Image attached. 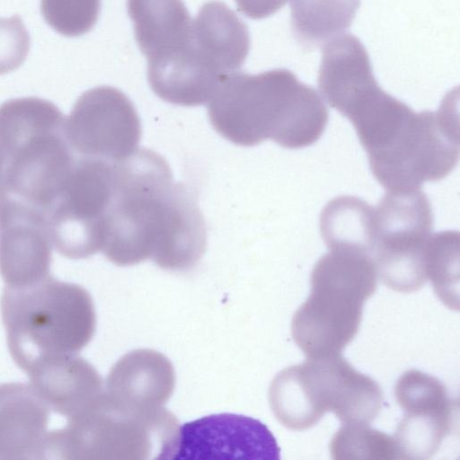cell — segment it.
<instances>
[{"label": "cell", "instance_id": "12", "mask_svg": "<svg viewBox=\"0 0 460 460\" xmlns=\"http://www.w3.org/2000/svg\"><path fill=\"white\" fill-rule=\"evenodd\" d=\"M279 460L280 448L261 421L252 417L212 414L180 426L173 459Z\"/></svg>", "mask_w": 460, "mask_h": 460}, {"label": "cell", "instance_id": "25", "mask_svg": "<svg viewBox=\"0 0 460 460\" xmlns=\"http://www.w3.org/2000/svg\"><path fill=\"white\" fill-rule=\"evenodd\" d=\"M101 0H40L46 23L66 37H78L95 25Z\"/></svg>", "mask_w": 460, "mask_h": 460}, {"label": "cell", "instance_id": "13", "mask_svg": "<svg viewBox=\"0 0 460 460\" xmlns=\"http://www.w3.org/2000/svg\"><path fill=\"white\" fill-rule=\"evenodd\" d=\"M320 93L351 122L387 94L378 84L361 41L343 33L324 44L318 75Z\"/></svg>", "mask_w": 460, "mask_h": 460}, {"label": "cell", "instance_id": "1", "mask_svg": "<svg viewBox=\"0 0 460 460\" xmlns=\"http://www.w3.org/2000/svg\"><path fill=\"white\" fill-rule=\"evenodd\" d=\"M114 184L102 252L118 266L151 259L168 270L192 268L207 232L195 199L175 183L166 160L146 148L113 163Z\"/></svg>", "mask_w": 460, "mask_h": 460}, {"label": "cell", "instance_id": "17", "mask_svg": "<svg viewBox=\"0 0 460 460\" xmlns=\"http://www.w3.org/2000/svg\"><path fill=\"white\" fill-rule=\"evenodd\" d=\"M27 374L49 410L67 419L87 409L103 392L98 371L75 354L47 359Z\"/></svg>", "mask_w": 460, "mask_h": 460}, {"label": "cell", "instance_id": "28", "mask_svg": "<svg viewBox=\"0 0 460 460\" xmlns=\"http://www.w3.org/2000/svg\"><path fill=\"white\" fill-rule=\"evenodd\" d=\"M2 161H1V158H0V178H1V173H2Z\"/></svg>", "mask_w": 460, "mask_h": 460}, {"label": "cell", "instance_id": "18", "mask_svg": "<svg viewBox=\"0 0 460 460\" xmlns=\"http://www.w3.org/2000/svg\"><path fill=\"white\" fill-rule=\"evenodd\" d=\"M174 386L175 371L169 358L151 349H137L112 366L105 393L131 405L156 407L170 399Z\"/></svg>", "mask_w": 460, "mask_h": 460}, {"label": "cell", "instance_id": "21", "mask_svg": "<svg viewBox=\"0 0 460 460\" xmlns=\"http://www.w3.org/2000/svg\"><path fill=\"white\" fill-rule=\"evenodd\" d=\"M457 410L406 411L394 435L401 459L423 460L436 454L453 429Z\"/></svg>", "mask_w": 460, "mask_h": 460}, {"label": "cell", "instance_id": "19", "mask_svg": "<svg viewBox=\"0 0 460 460\" xmlns=\"http://www.w3.org/2000/svg\"><path fill=\"white\" fill-rule=\"evenodd\" d=\"M320 230L329 250L348 249L372 255L375 208L357 197H337L323 209Z\"/></svg>", "mask_w": 460, "mask_h": 460}, {"label": "cell", "instance_id": "3", "mask_svg": "<svg viewBox=\"0 0 460 460\" xmlns=\"http://www.w3.org/2000/svg\"><path fill=\"white\" fill-rule=\"evenodd\" d=\"M65 123L62 111L45 99L15 98L0 105V191L48 215L77 157Z\"/></svg>", "mask_w": 460, "mask_h": 460}, {"label": "cell", "instance_id": "20", "mask_svg": "<svg viewBox=\"0 0 460 460\" xmlns=\"http://www.w3.org/2000/svg\"><path fill=\"white\" fill-rule=\"evenodd\" d=\"M360 0H290L296 39L309 46L325 44L349 28Z\"/></svg>", "mask_w": 460, "mask_h": 460}, {"label": "cell", "instance_id": "4", "mask_svg": "<svg viewBox=\"0 0 460 460\" xmlns=\"http://www.w3.org/2000/svg\"><path fill=\"white\" fill-rule=\"evenodd\" d=\"M179 438L180 423L170 411L131 405L104 391L65 427L49 431L41 459H173Z\"/></svg>", "mask_w": 460, "mask_h": 460}, {"label": "cell", "instance_id": "11", "mask_svg": "<svg viewBox=\"0 0 460 460\" xmlns=\"http://www.w3.org/2000/svg\"><path fill=\"white\" fill-rule=\"evenodd\" d=\"M51 240L47 215L0 191V274L8 288H24L49 275Z\"/></svg>", "mask_w": 460, "mask_h": 460}, {"label": "cell", "instance_id": "7", "mask_svg": "<svg viewBox=\"0 0 460 460\" xmlns=\"http://www.w3.org/2000/svg\"><path fill=\"white\" fill-rule=\"evenodd\" d=\"M452 96L436 111L414 112L383 149L368 156L374 177L386 190L420 189L456 166L458 119Z\"/></svg>", "mask_w": 460, "mask_h": 460}, {"label": "cell", "instance_id": "23", "mask_svg": "<svg viewBox=\"0 0 460 460\" xmlns=\"http://www.w3.org/2000/svg\"><path fill=\"white\" fill-rule=\"evenodd\" d=\"M330 452L332 459H401L394 437L362 423L342 424Z\"/></svg>", "mask_w": 460, "mask_h": 460}, {"label": "cell", "instance_id": "15", "mask_svg": "<svg viewBox=\"0 0 460 460\" xmlns=\"http://www.w3.org/2000/svg\"><path fill=\"white\" fill-rule=\"evenodd\" d=\"M49 408L31 385L0 384V460L41 459Z\"/></svg>", "mask_w": 460, "mask_h": 460}, {"label": "cell", "instance_id": "14", "mask_svg": "<svg viewBox=\"0 0 460 460\" xmlns=\"http://www.w3.org/2000/svg\"><path fill=\"white\" fill-rule=\"evenodd\" d=\"M307 359L325 412L332 411L342 424H369L377 417L384 394L376 380L357 371L341 353Z\"/></svg>", "mask_w": 460, "mask_h": 460}, {"label": "cell", "instance_id": "9", "mask_svg": "<svg viewBox=\"0 0 460 460\" xmlns=\"http://www.w3.org/2000/svg\"><path fill=\"white\" fill-rule=\"evenodd\" d=\"M113 184V163L77 155L47 216L51 243L61 255L78 260L102 250Z\"/></svg>", "mask_w": 460, "mask_h": 460}, {"label": "cell", "instance_id": "22", "mask_svg": "<svg viewBox=\"0 0 460 460\" xmlns=\"http://www.w3.org/2000/svg\"><path fill=\"white\" fill-rule=\"evenodd\" d=\"M459 233H432L428 244V278L438 297L458 310Z\"/></svg>", "mask_w": 460, "mask_h": 460}, {"label": "cell", "instance_id": "27", "mask_svg": "<svg viewBox=\"0 0 460 460\" xmlns=\"http://www.w3.org/2000/svg\"><path fill=\"white\" fill-rule=\"evenodd\" d=\"M288 0H235L238 10L252 19H263L282 8Z\"/></svg>", "mask_w": 460, "mask_h": 460}, {"label": "cell", "instance_id": "24", "mask_svg": "<svg viewBox=\"0 0 460 460\" xmlns=\"http://www.w3.org/2000/svg\"><path fill=\"white\" fill-rule=\"evenodd\" d=\"M394 396L404 411L458 406L439 379L417 369L407 370L397 379Z\"/></svg>", "mask_w": 460, "mask_h": 460}, {"label": "cell", "instance_id": "26", "mask_svg": "<svg viewBox=\"0 0 460 460\" xmlns=\"http://www.w3.org/2000/svg\"><path fill=\"white\" fill-rule=\"evenodd\" d=\"M31 47L29 32L15 14L0 18V75L20 67L25 61Z\"/></svg>", "mask_w": 460, "mask_h": 460}, {"label": "cell", "instance_id": "10", "mask_svg": "<svg viewBox=\"0 0 460 460\" xmlns=\"http://www.w3.org/2000/svg\"><path fill=\"white\" fill-rule=\"evenodd\" d=\"M65 132L76 155L117 163L137 149L141 123L124 93L102 85L77 99L66 119Z\"/></svg>", "mask_w": 460, "mask_h": 460}, {"label": "cell", "instance_id": "8", "mask_svg": "<svg viewBox=\"0 0 460 460\" xmlns=\"http://www.w3.org/2000/svg\"><path fill=\"white\" fill-rule=\"evenodd\" d=\"M433 214L420 189L386 190L375 208L374 261L389 288L411 293L429 280Z\"/></svg>", "mask_w": 460, "mask_h": 460}, {"label": "cell", "instance_id": "2", "mask_svg": "<svg viewBox=\"0 0 460 460\" xmlns=\"http://www.w3.org/2000/svg\"><path fill=\"white\" fill-rule=\"evenodd\" d=\"M208 102L215 130L243 146L271 139L289 149L305 147L320 138L329 118L316 90L285 68L230 73Z\"/></svg>", "mask_w": 460, "mask_h": 460}, {"label": "cell", "instance_id": "16", "mask_svg": "<svg viewBox=\"0 0 460 460\" xmlns=\"http://www.w3.org/2000/svg\"><path fill=\"white\" fill-rule=\"evenodd\" d=\"M127 7L147 68L173 60L187 48L192 19L181 0H127Z\"/></svg>", "mask_w": 460, "mask_h": 460}, {"label": "cell", "instance_id": "6", "mask_svg": "<svg viewBox=\"0 0 460 460\" xmlns=\"http://www.w3.org/2000/svg\"><path fill=\"white\" fill-rule=\"evenodd\" d=\"M311 292L294 314L291 333L307 358L339 354L358 332L363 305L376 291L371 255L331 249L314 264Z\"/></svg>", "mask_w": 460, "mask_h": 460}, {"label": "cell", "instance_id": "5", "mask_svg": "<svg viewBox=\"0 0 460 460\" xmlns=\"http://www.w3.org/2000/svg\"><path fill=\"white\" fill-rule=\"evenodd\" d=\"M0 304L10 354L26 373L47 359L76 354L95 332L88 291L52 276L24 288L4 287Z\"/></svg>", "mask_w": 460, "mask_h": 460}]
</instances>
